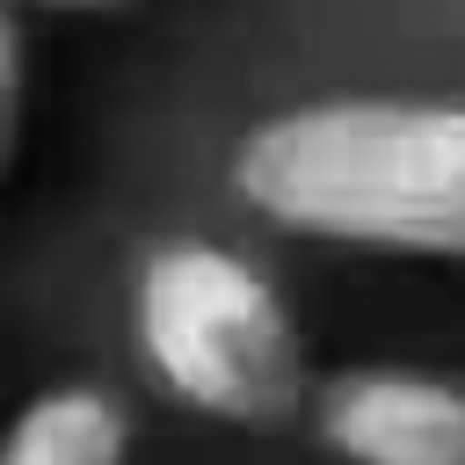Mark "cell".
I'll list each match as a JSON object with an SVG mask.
<instances>
[{"label":"cell","mask_w":465,"mask_h":465,"mask_svg":"<svg viewBox=\"0 0 465 465\" xmlns=\"http://www.w3.org/2000/svg\"><path fill=\"white\" fill-rule=\"evenodd\" d=\"M22 131H29V44H22L15 7L0 0V189L22 160Z\"/></svg>","instance_id":"5b68a950"},{"label":"cell","mask_w":465,"mask_h":465,"mask_svg":"<svg viewBox=\"0 0 465 465\" xmlns=\"http://www.w3.org/2000/svg\"><path fill=\"white\" fill-rule=\"evenodd\" d=\"M312 436L341 465H465V385L407 363H356L312 385Z\"/></svg>","instance_id":"3957f363"},{"label":"cell","mask_w":465,"mask_h":465,"mask_svg":"<svg viewBox=\"0 0 465 465\" xmlns=\"http://www.w3.org/2000/svg\"><path fill=\"white\" fill-rule=\"evenodd\" d=\"M0 465H131V407L94 378L36 385L0 421Z\"/></svg>","instance_id":"277c9868"},{"label":"cell","mask_w":465,"mask_h":465,"mask_svg":"<svg viewBox=\"0 0 465 465\" xmlns=\"http://www.w3.org/2000/svg\"><path fill=\"white\" fill-rule=\"evenodd\" d=\"M232 196L320 247L465 262V102L327 94L240 131Z\"/></svg>","instance_id":"6da1fadb"},{"label":"cell","mask_w":465,"mask_h":465,"mask_svg":"<svg viewBox=\"0 0 465 465\" xmlns=\"http://www.w3.org/2000/svg\"><path fill=\"white\" fill-rule=\"evenodd\" d=\"M36 7H51V15H109L124 0H36Z\"/></svg>","instance_id":"8992f818"},{"label":"cell","mask_w":465,"mask_h":465,"mask_svg":"<svg viewBox=\"0 0 465 465\" xmlns=\"http://www.w3.org/2000/svg\"><path fill=\"white\" fill-rule=\"evenodd\" d=\"M131 341L145 378L218 429H283L312 400L291 298L225 240L145 247L131 276Z\"/></svg>","instance_id":"7a4b0ae2"}]
</instances>
